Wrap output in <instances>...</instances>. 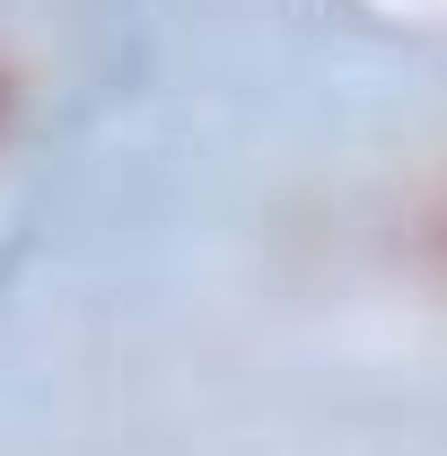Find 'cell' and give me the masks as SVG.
I'll return each mask as SVG.
<instances>
[{"label":"cell","mask_w":447,"mask_h":456,"mask_svg":"<svg viewBox=\"0 0 447 456\" xmlns=\"http://www.w3.org/2000/svg\"><path fill=\"white\" fill-rule=\"evenodd\" d=\"M9 106H18V79H9V61H0V123H9Z\"/></svg>","instance_id":"7a4b0ae2"},{"label":"cell","mask_w":447,"mask_h":456,"mask_svg":"<svg viewBox=\"0 0 447 456\" xmlns=\"http://www.w3.org/2000/svg\"><path fill=\"white\" fill-rule=\"evenodd\" d=\"M421 246H430V264L447 273V184L430 193V202H421Z\"/></svg>","instance_id":"6da1fadb"}]
</instances>
